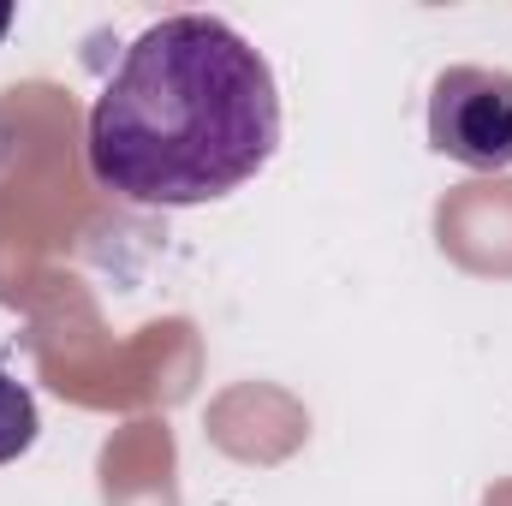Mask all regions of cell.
<instances>
[{"label": "cell", "instance_id": "7a4b0ae2", "mask_svg": "<svg viewBox=\"0 0 512 506\" xmlns=\"http://www.w3.org/2000/svg\"><path fill=\"white\" fill-rule=\"evenodd\" d=\"M429 143L471 173L512 167V72L447 66L429 96Z\"/></svg>", "mask_w": 512, "mask_h": 506}, {"label": "cell", "instance_id": "6da1fadb", "mask_svg": "<svg viewBox=\"0 0 512 506\" xmlns=\"http://www.w3.org/2000/svg\"><path fill=\"white\" fill-rule=\"evenodd\" d=\"M280 149L268 60L209 12L149 24L90 108V173L143 209H197L251 185Z\"/></svg>", "mask_w": 512, "mask_h": 506}, {"label": "cell", "instance_id": "3957f363", "mask_svg": "<svg viewBox=\"0 0 512 506\" xmlns=\"http://www.w3.org/2000/svg\"><path fill=\"white\" fill-rule=\"evenodd\" d=\"M36 429H42V423H36L30 387L0 370V465H12L18 453H30V447H36Z\"/></svg>", "mask_w": 512, "mask_h": 506}]
</instances>
